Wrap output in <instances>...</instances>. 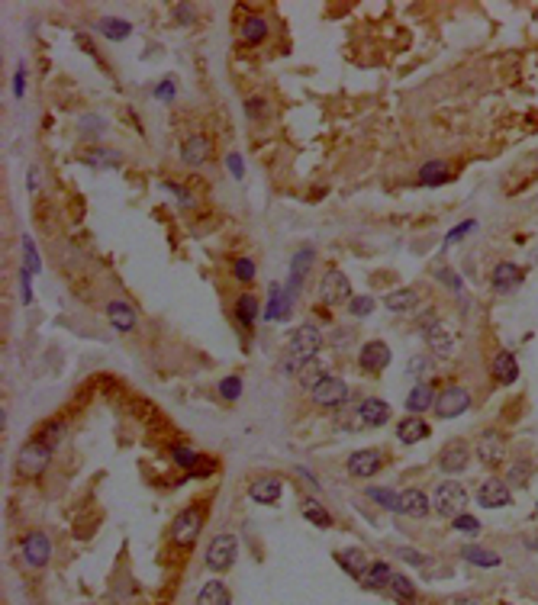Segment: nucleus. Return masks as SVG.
I'll return each mask as SVG.
<instances>
[{
	"mask_svg": "<svg viewBox=\"0 0 538 605\" xmlns=\"http://www.w3.org/2000/svg\"><path fill=\"white\" fill-rule=\"evenodd\" d=\"M319 348H323V335H319V329L316 326H300L294 335H290L287 361H284V367L300 374L306 364L319 355Z\"/></svg>",
	"mask_w": 538,
	"mask_h": 605,
	"instance_id": "f257e3e1",
	"label": "nucleus"
},
{
	"mask_svg": "<svg viewBox=\"0 0 538 605\" xmlns=\"http://www.w3.org/2000/svg\"><path fill=\"white\" fill-rule=\"evenodd\" d=\"M52 451L55 447H49L42 438H32L23 445V451H20V457H16V473L20 477H39L42 470L49 467V461H52Z\"/></svg>",
	"mask_w": 538,
	"mask_h": 605,
	"instance_id": "f03ea898",
	"label": "nucleus"
},
{
	"mask_svg": "<svg viewBox=\"0 0 538 605\" xmlns=\"http://www.w3.org/2000/svg\"><path fill=\"white\" fill-rule=\"evenodd\" d=\"M435 512L445 515V518H458V515H464V506H468V492H464V486L458 483H442L439 490H435V499H432Z\"/></svg>",
	"mask_w": 538,
	"mask_h": 605,
	"instance_id": "7ed1b4c3",
	"label": "nucleus"
},
{
	"mask_svg": "<svg viewBox=\"0 0 538 605\" xmlns=\"http://www.w3.org/2000/svg\"><path fill=\"white\" fill-rule=\"evenodd\" d=\"M235 554H239L235 537L232 535H216L210 541V547H206V567L223 573V570H229L235 563Z\"/></svg>",
	"mask_w": 538,
	"mask_h": 605,
	"instance_id": "20e7f679",
	"label": "nucleus"
},
{
	"mask_svg": "<svg viewBox=\"0 0 538 605\" xmlns=\"http://www.w3.org/2000/svg\"><path fill=\"white\" fill-rule=\"evenodd\" d=\"M468 406H470V393L464 386H448V390H442L435 396V416L439 419H455L461 412H468Z\"/></svg>",
	"mask_w": 538,
	"mask_h": 605,
	"instance_id": "39448f33",
	"label": "nucleus"
},
{
	"mask_svg": "<svg viewBox=\"0 0 538 605\" xmlns=\"http://www.w3.org/2000/svg\"><path fill=\"white\" fill-rule=\"evenodd\" d=\"M319 300L326 306H339V302H351V284L342 271H326L323 284H319Z\"/></svg>",
	"mask_w": 538,
	"mask_h": 605,
	"instance_id": "423d86ee",
	"label": "nucleus"
},
{
	"mask_svg": "<svg viewBox=\"0 0 538 605\" xmlns=\"http://www.w3.org/2000/svg\"><path fill=\"white\" fill-rule=\"evenodd\" d=\"M200 528H204V515H200V509H187V512H181L175 518V525H171V537H175L177 544H194L200 535Z\"/></svg>",
	"mask_w": 538,
	"mask_h": 605,
	"instance_id": "0eeeda50",
	"label": "nucleus"
},
{
	"mask_svg": "<svg viewBox=\"0 0 538 605\" xmlns=\"http://www.w3.org/2000/svg\"><path fill=\"white\" fill-rule=\"evenodd\" d=\"M423 335H425V345H429L439 357H445V355L455 351V335L448 332L445 322H439V319H429V322L423 326Z\"/></svg>",
	"mask_w": 538,
	"mask_h": 605,
	"instance_id": "6e6552de",
	"label": "nucleus"
},
{
	"mask_svg": "<svg viewBox=\"0 0 538 605\" xmlns=\"http://www.w3.org/2000/svg\"><path fill=\"white\" fill-rule=\"evenodd\" d=\"M313 400L319 402V406H326V409H332V406H342V402L349 400V383L345 380H339V377H326L323 383L313 390Z\"/></svg>",
	"mask_w": 538,
	"mask_h": 605,
	"instance_id": "1a4fd4ad",
	"label": "nucleus"
},
{
	"mask_svg": "<svg viewBox=\"0 0 538 605\" xmlns=\"http://www.w3.org/2000/svg\"><path fill=\"white\" fill-rule=\"evenodd\" d=\"M23 557L30 567H46L49 557H52V544H49V537L42 535V531H32V535H26L23 541Z\"/></svg>",
	"mask_w": 538,
	"mask_h": 605,
	"instance_id": "9d476101",
	"label": "nucleus"
},
{
	"mask_svg": "<svg viewBox=\"0 0 538 605\" xmlns=\"http://www.w3.org/2000/svg\"><path fill=\"white\" fill-rule=\"evenodd\" d=\"M380 464H384V457H380V451H374V447H368V451H355L349 457V473L358 480L364 477H374L380 470Z\"/></svg>",
	"mask_w": 538,
	"mask_h": 605,
	"instance_id": "9b49d317",
	"label": "nucleus"
},
{
	"mask_svg": "<svg viewBox=\"0 0 538 605\" xmlns=\"http://www.w3.org/2000/svg\"><path fill=\"white\" fill-rule=\"evenodd\" d=\"M477 502L480 506H487V509H503V506L513 502V496H509V486L503 483V480L493 477L477 490Z\"/></svg>",
	"mask_w": 538,
	"mask_h": 605,
	"instance_id": "f8f14e48",
	"label": "nucleus"
},
{
	"mask_svg": "<svg viewBox=\"0 0 538 605\" xmlns=\"http://www.w3.org/2000/svg\"><path fill=\"white\" fill-rule=\"evenodd\" d=\"M361 371H368V374H380L390 364V348H387L384 341H368L361 348Z\"/></svg>",
	"mask_w": 538,
	"mask_h": 605,
	"instance_id": "ddd939ff",
	"label": "nucleus"
},
{
	"mask_svg": "<svg viewBox=\"0 0 538 605\" xmlns=\"http://www.w3.org/2000/svg\"><path fill=\"white\" fill-rule=\"evenodd\" d=\"M477 457L484 464H500L503 457H506V441L496 435V431H487V435H480V441H477Z\"/></svg>",
	"mask_w": 538,
	"mask_h": 605,
	"instance_id": "4468645a",
	"label": "nucleus"
},
{
	"mask_svg": "<svg viewBox=\"0 0 538 605\" xmlns=\"http://www.w3.org/2000/svg\"><path fill=\"white\" fill-rule=\"evenodd\" d=\"M468 461H470V447L464 445V441H451V445L442 451V470L445 473H461L464 467H468Z\"/></svg>",
	"mask_w": 538,
	"mask_h": 605,
	"instance_id": "2eb2a0df",
	"label": "nucleus"
},
{
	"mask_svg": "<svg viewBox=\"0 0 538 605\" xmlns=\"http://www.w3.org/2000/svg\"><path fill=\"white\" fill-rule=\"evenodd\" d=\"M358 416H361L364 425H384V422H390L394 409L387 406L384 400H374V396H368V400L358 406Z\"/></svg>",
	"mask_w": 538,
	"mask_h": 605,
	"instance_id": "dca6fc26",
	"label": "nucleus"
},
{
	"mask_svg": "<svg viewBox=\"0 0 538 605\" xmlns=\"http://www.w3.org/2000/svg\"><path fill=\"white\" fill-rule=\"evenodd\" d=\"M335 560H339V567L345 570V573H351L355 580H364V573H368V554L358 551V547H349V551H339L335 554Z\"/></svg>",
	"mask_w": 538,
	"mask_h": 605,
	"instance_id": "f3484780",
	"label": "nucleus"
},
{
	"mask_svg": "<svg viewBox=\"0 0 538 605\" xmlns=\"http://www.w3.org/2000/svg\"><path fill=\"white\" fill-rule=\"evenodd\" d=\"M519 284H523V267L509 265V261L496 265V271H493V290H496V293H509V290H515Z\"/></svg>",
	"mask_w": 538,
	"mask_h": 605,
	"instance_id": "a211bd4d",
	"label": "nucleus"
},
{
	"mask_svg": "<svg viewBox=\"0 0 538 605\" xmlns=\"http://www.w3.org/2000/svg\"><path fill=\"white\" fill-rule=\"evenodd\" d=\"M106 316H110V322H113L116 332H132V329H136V322H139L136 310H132V306H126V302H120V300H113L110 306H106Z\"/></svg>",
	"mask_w": 538,
	"mask_h": 605,
	"instance_id": "6ab92c4d",
	"label": "nucleus"
},
{
	"mask_svg": "<svg viewBox=\"0 0 538 605\" xmlns=\"http://www.w3.org/2000/svg\"><path fill=\"white\" fill-rule=\"evenodd\" d=\"M249 496L255 502H261V506H271V502L281 499V480H277V477L255 480V483H251V490H249Z\"/></svg>",
	"mask_w": 538,
	"mask_h": 605,
	"instance_id": "aec40b11",
	"label": "nucleus"
},
{
	"mask_svg": "<svg viewBox=\"0 0 538 605\" xmlns=\"http://www.w3.org/2000/svg\"><path fill=\"white\" fill-rule=\"evenodd\" d=\"M429 425L423 422V416H410V419H403L400 425H396V438L403 441V445H416V441L429 438Z\"/></svg>",
	"mask_w": 538,
	"mask_h": 605,
	"instance_id": "412c9836",
	"label": "nucleus"
},
{
	"mask_svg": "<svg viewBox=\"0 0 538 605\" xmlns=\"http://www.w3.org/2000/svg\"><path fill=\"white\" fill-rule=\"evenodd\" d=\"M429 496L419 490H406L400 492V512L403 515H410V518H423V515H429Z\"/></svg>",
	"mask_w": 538,
	"mask_h": 605,
	"instance_id": "4be33fe9",
	"label": "nucleus"
},
{
	"mask_svg": "<svg viewBox=\"0 0 538 605\" xmlns=\"http://www.w3.org/2000/svg\"><path fill=\"white\" fill-rule=\"evenodd\" d=\"M210 151H213L210 139L194 136V139H187V142L181 145V158L187 161V165H204V161L210 158Z\"/></svg>",
	"mask_w": 538,
	"mask_h": 605,
	"instance_id": "5701e85b",
	"label": "nucleus"
},
{
	"mask_svg": "<svg viewBox=\"0 0 538 605\" xmlns=\"http://www.w3.org/2000/svg\"><path fill=\"white\" fill-rule=\"evenodd\" d=\"M416 302H419V293L413 287H400L384 296V306L390 312H410V310H416Z\"/></svg>",
	"mask_w": 538,
	"mask_h": 605,
	"instance_id": "b1692460",
	"label": "nucleus"
},
{
	"mask_svg": "<svg viewBox=\"0 0 538 605\" xmlns=\"http://www.w3.org/2000/svg\"><path fill=\"white\" fill-rule=\"evenodd\" d=\"M406 409H410L413 416H423L425 409H435V393H432V386H429V383L413 386L410 400H406Z\"/></svg>",
	"mask_w": 538,
	"mask_h": 605,
	"instance_id": "393cba45",
	"label": "nucleus"
},
{
	"mask_svg": "<svg viewBox=\"0 0 538 605\" xmlns=\"http://www.w3.org/2000/svg\"><path fill=\"white\" fill-rule=\"evenodd\" d=\"M493 377L500 380V383H515L519 364H515V357L509 355V351H500V355L493 357Z\"/></svg>",
	"mask_w": 538,
	"mask_h": 605,
	"instance_id": "a878e982",
	"label": "nucleus"
},
{
	"mask_svg": "<svg viewBox=\"0 0 538 605\" xmlns=\"http://www.w3.org/2000/svg\"><path fill=\"white\" fill-rule=\"evenodd\" d=\"M197 605H232V599H229V590L220 580H210L204 590H200Z\"/></svg>",
	"mask_w": 538,
	"mask_h": 605,
	"instance_id": "bb28decb",
	"label": "nucleus"
},
{
	"mask_svg": "<svg viewBox=\"0 0 538 605\" xmlns=\"http://www.w3.org/2000/svg\"><path fill=\"white\" fill-rule=\"evenodd\" d=\"M448 181V165L445 161H429V165L419 167V184L423 187H439Z\"/></svg>",
	"mask_w": 538,
	"mask_h": 605,
	"instance_id": "cd10ccee",
	"label": "nucleus"
},
{
	"mask_svg": "<svg viewBox=\"0 0 538 605\" xmlns=\"http://www.w3.org/2000/svg\"><path fill=\"white\" fill-rule=\"evenodd\" d=\"M242 39L249 42V46L265 42V39H268V23L261 20V16H249V20L242 23Z\"/></svg>",
	"mask_w": 538,
	"mask_h": 605,
	"instance_id": "c85d7f7f",
	"label": "nucleus"
},
{
	"mask_svg": "<svg viewBox=\"0 0 538 605\" xmlns=\"http://www.w3.org/2000/svg\"><path fill=\"white\" fill-rule=\"evenodd\" d=\"M390 590H394V596L400 599V602H406V605L416 602V586H413L410 576L394 573V576H390Z\"/></svg>",
	"mask_w": 538,
	"mask_h": 605,
	"instance_id": "c756f323",
	"label": "nucleus"
},
{
	"mask_svg": "<svg viewBox=\"0 0 538 605\" xmlns=\"http://www.w3.org/2000/svg\"><path fill=\"white\" fill-rule=\"evenodd\" d=\"M390 576H394V570L387 567L384 560H377V563H371V570L364 573V586H371V590H380V586H390Z\"/></svg>",
	"mask_w": 538,
	"mask_h": 605,
	"instance_id": "7c9ffc66",
	"label": "nucleus"
},
{
	"mask_svg": "<svg viewBox=\"0 0 538 605\" xmlns=\"http://www.w3.org/2000/svg\"><path fill=\"white\" fill-rule=\"evenodd\" d=\"M97 26H100V32H104L106 39H113V42H120V39H126L129 32H132V26H129L126 20H116V16H104Z\"/></svg>",
	"mask_w": 538,
	"mask_h": 605,
	"instance_id": "2f4dec72",
	"label": "nucleus"
},
{
	"mask_svg": "<svg viewBox=\"0 0 538 605\" xmlns=\"http://www.w3.org/2000/svg\"><path fill=\"white\" fill-rule=\"evenodd\" d=\"M255 316H258V300L251 293H245V296H239V302H235V319L242 322V326H251L255 322Z\"/></svg>",
	"mask_w": 538,
	"mask_h": 605,
	"instance_id": "473e14b6",
	"label": "nucleus"
},
{
	"mask_svg": "<svg viewBox=\"0 0 538 605\" xmlns=\"http://www.w3.org/2000/svg\"><path fill=\"white\" fill-rule=\"evenodd\" d=\"M461 554H464V560L477 563V567H500V554H490L484 547H464Z\"/></svg>",
	"mask_w": 538,
	"mask_h": 605,
	"instance_id": "72a5a7b5",
	"label": "nucleus"
},
{
	"mask_svg": "<svg viewBox=\"0 0 538 605\" xmlns=\"http://www.w3.org/2000/svg\"><path fill=\"white\" fill-rule=\"evenodd\" d=\"M171 457H175V464H177V467H184L187 473L197 467V461H200L197 451H194L190 445H175V447H171Z\"/></svg>",
	"mask_w": 538,
	"mask_h": 605,
	"instance_id": "f704fd0d",
	"label": "nucleus"
},
{
	"mask_svg": "<svg viewBox=\"0 0 538 605\" xmlns=\"http://www.w3.org/2000/svg\"><path fill=\"white\" fill-rule=\"evenodd\" d=\"M368 496H371L374 502H380L384 509H394V512H400V492L384 490V486H371V490H368Z\"/></svg>",
	"mask_w": 538,
	"mask_h": 605,
	"instance_id": "c9c22d12",
	"label": "nucleus"
},
{
	"mask_svg": "<svg viewBox=\"0 0 538 605\" xmlns=\"http://www.w3.org/2000/svg\"><path fill=\"white\" fill-rule=\"evenodd\" d=\"M304 515L310 518V522H316L319 528H329V525H332V515H329L326 509L319 506V502H313V499L304 502Z\"/></svg>",
	"mask_w": 538,
	"mask_h": 605,
	"instance_id": "e433bc0d",
	"label": "nucleus"
},
{
	"mask_svg": "<svg viewBox=\"0 0 538 605\" xmlns=\"http://www.w3.org/2000/svg\"><path fill=\"white\" fill-rule=\"evenodd\" d=\"M323 380H326V374L319 371V367H316V364H313V361L306 364L304 371H300V386H304V390H310V393H313V390H316L319 383H323Z\"/></svg>",
	"mask_w": 538,
	"mask_h": 605,
	"instance_id": "4c0bfd02",
	"label": "nucleus"
},
{
	"mask_svg": "<svg viewBox=\"0 0 538 605\" xmlns=\"http://www.w3.org/2000/svg\"><path fill=\"white\" fill-rule=\"evenodd\" d=\"M281 310H284V287H277V284H274L271 293H268L265 319H281Z\"/></svg>",
	"mask_w": 538,
	"mask_h": 605,
	"instance_id": "58836bf2",
	"label": "nucleus"
},
{
	"mask_svg": "<svg viewBox=\"0 0 538 605\" xmlns=\"http://www.w3.org/2000/svg\"><path fill=\"white\" fill-rule=\"evenodd\" d=\"M220 393H223V400H239V396H242V380L239 377L220 380Z\"/></svg>",
	"mask_w": 538,
	"mask_h": 605,
	"instance_id": "ea45409f",
	"label": "nucleus"
},
{
	"mask_svg": "<svg viewBox=\"0 0 538 605\" xmlns=\"http://www.w3.org/2000/svg\"><path fill=\"white\" fill-rule=\"evenodd\" d=\"M532 480V464H515L513 470H509V483L513 486H525Z\"/></svg>",
	"mask_w": 538,
	"mask_h": 605,
	"instance_id": "a19ab883",
	"label": "nucleus"
},
{
	"mask_svg": "<svg viewBox=\"0 0 538 605\" xmlns=\"http://www.w3.org/2000/svg\"><path fill=\"white\" fill-rule=\"evenodd\" d=\"M455 531H461V535H477L480 522L474 518V515H458V518H455Z\"/></svg>",
	"mask_w": 538,
	"mask_h": 605,
	"instance_id": "79ce46f5",
	"label": "nucleus"
},
{
	"mask_svg": "<svg viewBox=\"0 0 538 605\" xmlns=\"http://www.w3.org/2000/svg\"><path fill=\"white\" fill-rule=\"evenodd\" d=\"M349 310L355 312V316H371V310H374V300H371V296H351Z\"/></svg>",
	"mask_w": 538,
	"mask_h": 605,
	"instance_id": "37998d69",
	"label": "nucleus"
},
{
	"mask_svg": "<svg viewBox=\"0 0 538 605\" xmlns=\"http://www.w3.org/2000/svg\"><path fill=\"white\" fill-rule=\"evenodd\" d=\"M23 257H26L23 271H26V274H36V271H39V255H36V248H32L30 238H23Z\"/></svg>",
	"mask_w": 538,
	"mask_h": 605,
	"instance_id": "c03bdc74",
	"label": "nucleus"
},
{
	"mask_svg": "<svg viewBox=\"0 0 538 605\" xmlns=\"http://www.w3.org/2000/svg\"><path fill=\"white\" fill-rule=\"evenodd\" d=\"M232 274L239 280H251V277H255V265H251L249 257H239V261H235V267H232Z\"/></svg>",
	"mask_w": 538,
	"mask_h": 605,
	"instance_id": "a18cd8bd",
	"label": "nucleus"
},
{
	"mask_svg": "<svg viewBox=\"0 0 538 605\" xmlns=\"http://www.w3.org/2000/svg\"><path fill=\"white\" fill-rule=\"evenodd\" d=\"M61 431H65V428H61V422H49L46 431H42V441H46L49 447H55L61 441Z\"/></svg>",
	"mask_w": 538,
	"mask_h": 605,
	"instance_id": "49530a36",
	"label": "nucleus"
},
{
	"mask_svg": "<svg viewBox=\"0 0 538 605\" xmlns=\"http://www.w3.org/2000/svg\"><path fill=\"white\" fill-rule=\"evenodd\" d=\"M226 165H229V174H232V177H242V174H245V161H242V155H235V151H229Z\"/></svg>",
	"mask_w": 538,
	"mask_h": 605,
	"instance_id": "de8ad7c7",
	"label": "nucleus"
},
{
	"mask_svg": "<svg viewBox=\"0 0 538 605\" xmlns=\"http://www.w3.org/2000/svg\"><path fill=\"white\" fill-rule=\"evenodd\" d=\"M175 87H177V84L171 81V77H168L165 84H158V91H155V97L165 100V103H168V100H175Z\"/></svg>",
	"mask_w": 538,
	"mask_h": 605,
	"instance_id": "09e8293b",
	"label": "nucleus"
},
{
	"mask_svg": "<svg viewBox=\"0 0 538 605\" xmlns=\"http://www.w3.org/2000/svg\"><path fill=\"white\" fill-rule=\"evenodd\" d=\"M213 470H216V464H213V461H204V457H200L197 467L190 470L187 477H206V473H213Z\"/></svg>",
	"mask_w": 538,
	"mask_h": 605,
	"instance_id": "8fccbe9b",
	"label": "nucleus"
},
{
	"mask_svg": "<svg viewBox=\"0 0 538 605\" xmlns=\"http://www.w3.org/2000/svg\"><path fill=\"white\" fill-rule=\"evenodd\" d=\"M470 229H474V219H468V222H461V226H455L451 232L445 235V242H455V238H461V235H468Z\"/></svg>",
	"mask_w": 538,
	"mask_h": 605,
	"instance_id": "3c124183",
	"label": "nucleus"
},
{
	"mask_svg": "<svg viewBox=\"0 0 538 605\" xmlns=\"http://www.w3.org/2000/svg\"><path fill=\"white\" fill-rule=\"evenodd\" d=\"M175 13H177V23H194V7L190 4H177Z\"/></svg>",
	"mask_w": 538,
	"mask_h": 605,
	"instance_id": "603ef678",
	"label": "nucleus"
},
{
	"mask_svg": "<svg viewBox=\"0 0 538 605\" xmlns=\"http://www.w3.org/2000/svg\"><path fill=\"white\" fill-rule=\"evenodd\" d=\"M429 371V361L425 357H410V374L413 377H419V374H425Z\"/></svg>",
	"mask_w": 538,
	"mask_h": 605,
	"instance_id": "864d4df0",
	"label": "nucleus"
},
{
	"mask_svg": "<svg viewBox=\"0 0 538 605\" xmlns=\"http://www.w3.org/2000/svg\"><path fill=\"white\" fill-rule=\"evenodd\" d=\"M23 84H26V68L20 65V68H16V77H13V94L16 97H23Z\"/></svg>",
	"mask_w": 538,
	"mask_h": 605,
	"instance_id": "5fc2aeb1",
	"label": "nucleus"
},
{
	"mask_svg": "<svg viewBox=\"0 0 538 605\" xmlns=\"http://www.w3.org/2000/svg\"><path fill=\"white\" fill-rule=\"evenodd\" d=\"M439 280H445V284H448L451 290H461V280H458L451 271H439Z\"/></svg>",
	"mask_w": 538,
	"mask_h": 605,
	"instance_id": "6e6d98bb",
	"label": "nucleus"
},
{
	"mask_svg": "<svg viewBox=\"0 0 538 605\" xmlns=\"http://www.w3.org/2000/svg\"><path fill=\"white\" fill-rule=\"evenodd\" d=\"M261 113H265V103H261V100H249V116L251 120H261Z\"/></svg>",
	"mask_w": 538,
	"mask_h": 605,
	"instance_id": "4d7b16f0",
	"label": "nucleus"
},
{
	"mask_svg": "<svg viewBox=\"0 0 538 605\" xmlns=\"http://www.w3.org/2000/svg\"><path fill=\"white\" fill-rule=\"evenodd\" d=\"M445 605H480L477 599H468V596H461V599H451V602H445Z\"/></svg>",
	"mask_w": 538,
	"mask_h": 605,
	"instance_id": "13d9d810",
	"label": "nucleus"
}]
</instances>
